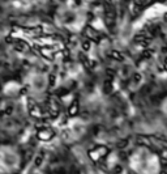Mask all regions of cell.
<instances>
[{"mask_svg": "<svg viewBox=\"0 0 167 174\" xmlns=\"http://www.w3.org/2000/svg\"><path fill=\"white\" fill-rule=\"evenodd\" d=\"M163 67H165V70L167 71V58H166L165 60H163Z\"/></svg>", "mask_w": 167, "mask_h": 174, "instance_id": "13", "label": "cell"}, {"mask_svg": "<svg viewBox=\"0 0 167 174\" xmlns=\"http://www.w3.org/2000/svg\"><path fill=\"white\" fill-rule=\"evenodd\" d=\"M104 17H106V22L110 28H114V24H115V11H114V7L111 4H106L104 7Z\"/></svg>", "mask_w": 167, "mask_h": 174, "instance_id": "1", "label": "cell"}, {"mask_svg": "<svg viewBox=\"0 0 167 174\" xmlns=\"http://www.w3.org/2000/svg\"><path fill=\"white\" fill-rule=\"evenodd\" d=\"M108 56L114 60H119V62H123V60H124V55L118 50H111L110 53H108Z\"/></svg>", "mask_w": 167, "mask_h": 174, "instance_id": "3", "label": "cell"}, {"mask_svg": "<svg viewBox=\"0 0 167 174\" xmlns=\"http://www.w3.org/2000/svg\"><path fill=\"white\" fill-rule=\"evenodd\" d=\"M78 114V102L77 101H73L71 104V106L68 107V115L69 117H74V115Z\"/></svg>", "mask_w": 167, "mask_h": 174, "instance_id": "4", "label": "cell"}, {"mask_svg": "<svg viewBox=\"0 0 167 174\" xmlns=\"http://www.w3.org/2000/svg\"><path fill=\"white\" fill-rule=\"evenodd\" d=\"M90 47H91V42H90V39L84 41V42H82V49H84V51H89V50H90Z\"/></svg>", "mask_w": 167, "mask_h": 174, "instance_id": "7", "label": "cell"}, {"mask_svg": "<svg viewBox=\"0 0 167 174\" xmlns=\"http://www.w3.org/2000/svg\"><path fill=\"white\" fill-rule=\"evenodd\" d=\"M4 111H5V114H7V115H11V114H12V111H13V107H12V106H8Z\"/></svg>", "mask_w": 167, "mask_h": 174, "instance_id": "10", "label": "cell"}, {"mask_svg": "<svg viewBox=\"0 0 167 174\" xmlns=\"http://www.w3.org/2000/svg\"><path fill=\"white\" fill-rule=\"evenodd\" d=\"M55 83H56V76L54 73H51L50 76H49V85H50V87H54Z\"/></svg>", "mask_w": 167, "mask_h": 174, "instance_id": "8", "label": "cell"}, {"mask_svg": "<svg viewBox=\"0 0 167 174\" xmlns=\"http://www.w3.org/2000/svg\"><path fill=\"white\" fill-rule=\"evenodd\" d=\"M7 42H8V43H12V42H13V39H12V37H11V36L7 37Z\"/></svg>", "mask_w": 167, "mask_h": 174, "instance_id": "12", "label": "cell"}, {"mask_svg": "<svg viewBox=\"0 0 167 174\" xmlns=\"http://www.w3.org/2000/svg\"><path fill=\"white\" fill-rule=\"evenodd\" d=\"M42 161H43V155H38L35 158H34V165L39 166L40 164H42Z\"/></svg>", "mask_w": 167, "mask_h": 174, "instance_id": "9", "label": "cell"}, {"mask_svg": "<svg viewBox=\"0 0 167 174\" xmlns=\"http://www.w3.org/2000/svg\"><path fill=\"white\" fill-rule=\"evenodd\" d=\"M103 90H104V93H110V92L112 90L111 79H107L106 81H104V84H103Z\"/></svg>", "mask_w": 167, "mask_h": 174, "instance_id": "5", "label": "cell"}, {"mask_svg": "<svg viewBox=\"0 0 167 174\" xmlns=\"http://www.w3.org/2000/svg\"><path fill=\"white\" fill-rule=\"evenodd\" d=\"M125 145H127V140H121V141L118 144L119 148H123V147H125Z\"/></svg>", "mask_w": 167, "mask_h": 174, "instance_id": "11", "label": "cell"}, {"mask_svg": "<svg viewBox=\"0 0 167 174\" xmlns=\"http://www.w3.org/2000/svg\"><path fill=\"white\" fill-rule=\"evenodd\" d=\"M85 34L88 36V38H89L90 41H94V42H97V43H99V41H101V38H99V34H98L95 30L91 28V26H88L86 28V30H85Z\"/></svg>", "mask_w": 167, "mask_h": 174, "instance_id": "2", "label": "cell"}, {"mask_svg": "<svg viewBox=\"0 0 167 174\" xmlns=\"http://www.w3.org/2000/svg\"><path fill=\"white\" fill-rule=\"evenodd\" d=\"M152 55H153V50L152 49H145L141 53V58H142V59H148V58H150Z\"/></svg>", "mask_w": 167, "mask_h": 174, "instance_id": "6", "label": "cell"}, {"mask_svg": "<svg viewBox=\"0 0 167 174\" xmlns=\"http://www.w3.org/2000/svg\"><path fill=\"white\" fill-rule=\"evenodd\" d=\"M165 21H167V13H165Z\"/></svg>", "mask_w": 167, "mask_h": 174, "instance_id": "14", "label": "cell"}]
</instances>
